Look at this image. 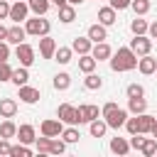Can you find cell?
<instances>
[{"instance_id": "obj_1", "label": "cell", "mask_w": 157, "mask_h": 157, "mask_svg": "<svg viewBox=\"0 0 157 157\" xmlns=\"http://www.w3.org/2000/svg\"><path fill=\"white\" fill-rule=\"evenodd\" d=\"M110 61V69L115 71V74H120V71H132V69H137V54L130 49V47H118V52L108 59Z\"/></svg>"}, {"instance_id": "obj_2", "label": "cell", "mask_w": 157, "mask_h": 157, "mask_svg": "<svg viewBox=\"0 0 157 157\" xmlns=\"http://www.w3.org/2000/svg\"><path fill=\"white\" fill-rule=\"evenodd\" d=\"M25 29H27V34H32V37H44V34H49L52 22H49L44 15H34V17H27V20H25Z\"/></svg>"}, {"instance_id": "obj_3", "label": "cell", "mask_w": 157, "mask_h": 157, "mask_svg": "<svg viewBox=\"0 0 157 157\" xmlns=\"http://www.w3.org/2000/svg\"><path fill=\"white\" fill-rule=\"evenodd\" d=\"M105 118V123H108V128H113V130H120V128H125V120L130 118V110H125V108H113L108 115H103Z\"/></svg>"}, {"instance_id": "obj_4", "label": "cell", "mask_w": 157, "mask_h": 157, "mask_svg": "<svg viewBox=\"0 0 157 157\" xmlns=\"http://www.w3.org/2000/svg\"><path fill=\"white\" fill-rule=\"evenodd\" d=\"M130 49H132L137 56L150 54V52H152V37H150V34H135V37L130 39Z\"/></svg>"}, {"instance_id": "obj_5", "label": "cell", "mask_w": 157, "mask_h": 157, "mask_svg": "<svg viewBox=\"0 0 157 157\" xmlns=\"http://www.w3.org/2000/svg\"><path fill=\"white\" fill-rule=\"evenodd\" d=\"M61 132H64V123H61L59 118H47V120H42V125H39V135L59 137Z\"/></svg>"}, {"instance_id": "obj_6", "label": "cell", "mask_w": 157, "mask_h": 157, "mask_svg": "<svg viewBox=\"0 0 157 157\" xmlns=\"http://www.w3.org/2000/svg\"><path fill=\"white\" fill-rule=\"evenodd\" d=\"M29 12H32V10H29L27 0H15V2L10 5V20H12V22H17V25H20V22H25V20L29 17Z\"/></svg>"}, {"instance_id": "obj_7", "label": "cell", "mask_w": 157, "mask_h": 157, "mask_svg": "<svg viewBox=\"0 0 157 157\" xmlns=\"http://www.w3.org/2000/svg\"><path fill=\"white\" fill-rule=\"evenodd\" d=\"M15 56L20 59V66H27V69H29V66L34 64V56H37V54H34V47H32V44L22 42V44H17V49H15Z\"/></svg>"}, {"instance_id": "obj_8", "label": "cell", "mask_w": 157, "mask_h": 157, "mask_svg": "<svg viewBox=\"0 0 157 157\" xmlns=\"http://www.w3.org/2000/svg\"><path fill=\"white\" fill-rule=\"evenodd\" d=\"M98 115H101V108H98V105L83 103V105L76 108V125H78V123H91V120H96Z\"/></svg>"}, {"instance_id": "obj_9", "label": "cell", "mask_w": 157, "mask_h": 157, "mask_svg": "<svg viewBox=\"0 0 157 157\" xmlns=\"http://www.w3.org/2000/svg\"><path fill=\"white\" fill-rule=\"evenodd\" d=\"M17 96H20V101H22V103H27V105H32V103H37V101L42 98L39 88H34V86H27V83L17 88Z\"/></svg>"}, {"instance_id": "obj_10", "label": "cell", "mask_w": 157, "mask_h": 157, "mask_svg": "<svg viewBox=\"0 0 157 157\" xmlns=\"http://www.w3.org/2000/svg\"><path fill=\"white\" fill-rule=\"evenodd\" d=\"M56 118H59L61 123H66V125H76V105L61 103V105L56 108Z\"/></svg>"}, {"instance_id": "obj_11", "label": "cell", "mask_w": 157, "mask_h": 157, "mask_svg": "<svg viewBox=\"0 0 157 157\" xmlns=\"http://www.w3.org/2000/svg\"><path fill=\"white\" fill-rule=\"evenodd\" d=\"M54 52H56V42L49 34L39 37V56L42 59H54Z\"/></svg>"}, {"instance_id": "obj_12", "label": "cell", "mask_w": 157, "mask_h": 157, "mask_svg": "<svg viewBox=\"0 0 157 157\" xmlns=\"http://www.w3.org/2000/svg\"><path fill=\"white\" fill-rule=\"evenodd\" d=\"M91 54H93V59H96V61H108V59L113 56V49H110V44H108V42H96V44H93V49H91Z\"/></svg>"}, {"instance_id": "obj_13", "label": "cell", "mask_w": 157, "mask_h": 157, "mask_svg": "<svg viewBox=\"0 0 157 157\" xmlns=\"http://www.w3.org/2000/svg\"><path fill=\"white\" fill-rule=\"evenodd\" d=\"M86 37H88L93 44H96V42H105V39H108V29H105V25L96 22V25H91V27H88Z\"/></svg>"}, {"instance_id": "obj_14", "label": "cell", "mask_w": 157, "mask_h": 157, "mask_svg": "<svg viewBox=\"0 0 157 157\" xmlns=\"http://www.w3.org/2000/svg\"><path fill=\"white\" fill-rule=\"evenodd\" d=\"M17 140H20L22 145H32V142L37 140V132H34V125H29V123H25V125H20V128H17Z\"/></svg>"}, {"instance_id": "obj_15", "label": "cell", "mask_w": 157, "mask_h": 157, "mask_svg": "<svg viewBox=\"0 0 157 157\" xmlns=\"http://www.w3.org/2000/svg\"><path fill=\"white\" fill-rule=\"evenodd\" d=\"M108 150H110L113 155H128L132 147H130V140H125V137H110Z\"/></svg>"}, {"instance_id": "obj_16", "label": "cell", "mask_w": 157, "mask_h": 157, "mask_svg": "<svg viewBox=\"0 0 157 157\" xmlns=\"http://www.w3.org/2000/svg\"><path fill=\"white\" fill-rule=\"evenodd\" d=\"M115 12H118V10H115V7H110V5L98 7V22H101V25H105V27L115 25V20H118V15H115Z\"/></svg>"}, {"instance_id": "obj_17", "label": "cell", "mask_w": 157, "mask_h": 157, "mask_svg": "<svg viewBox=\"0 0 157 157\" xmlns=\"http://www.w3.org/2000/svg\"><path fill=\"white\" fill-rule=\"evenodd\" d=\"M88 132H91V137H103V135L108 132V123H105V118L101 115V118L91 120V123H88Z\"/></svg>"}, {"instance_id": "obj_18", "label": "cell", "mask_w": 157, "mask_h": 157, "mask_svg": "<svg viewBox=\"0 0 157 157\" xmlns=\"http://www.w3.org/2000/svg\"><path fill=\"white\" fill-rule=\"evenodd\" d=\"M137 69H140V74L150 76V74H155V71H157V59H155V56H150V54H145V56H140Z\"/></svg>"}, {"instance_id": "obj_19", "label": "cell", "mask_w": 157, "mask_h": 157, "mask_svg": "<svg viewBox=\"0 0 157 157\" xmlns=\"http://www.w3.org/2000/svg\"><path fill=\"white\" fill-rule=\"evenodd\" d=\"M25 37H27V29H25L22 25H17V22H15V25L10 27V32H7V42H10V44H22Z\"/></svg>"}, {"instance_id": "obj_20", "label": "cell", "mask_w": 157, "mask_h": 157, "mask_svg": "<svg viewBox=\"0 0 157 157\" xmlns=\"http://www.w3.org/2000/svg\"><path fill=\"white\" fill-rule=\"evenodd\" d=\"M71 49L81 56V54H91V49H93V42L88 39V37H76L74 42H71Z\"/></svg>"}, {"instance_id": "obj_21", "label": "cell", "mask_w": 157, "mask_h": 157, "mask_svg": "<svg viewBox=\"0 0 157 157\" xmlns=\"http://www.w3.org/2000/svg\"><path fill=\"white\" fill-rule=\"evenodd\" d=\"M17 101L15 98H0V118H15Z\"/></svg>"}, {"instance_id": "obj_22", "label": "cell", "mask_w": 157, "mask_h": 157, "mask_svg": "<svg viewBox=\"0 0 157 157\" xmlns=\"http://www.w3.org/2000/svg\"><path fill=\"white\" fill-rule=\"evenodd\" d=\"M128 110H130L132 115H140V113H145V110H147V101H145V96L128 98Z\"/></svg>"}, {"instance_id": "obj_23", "label": "cell", "mask_w": 157, "mask_h": 157, "mask_svg": "<svg viewBox=\"0 0 157 157\" xmlns=\"http://www.w3.org/2000/svg\"><path fill=\"white\" fill-rule=\"evenodd\" d=\"M96 59H93V54H81L78 56V71H83V74H91V71H96Z\"/></svg>"}, {"instance_id": "obj_24", "label": "cell", "mask_w": 157, "mask_h": 157, "mask_svg": "<svg viewBox=\"0 0 157 157\" xmlns=\"http://www.w3.org/2000/svg\"><path fill=\"white\" fill-rule=\"evenodd\" d=\"M74 59V49L71 47H56V52H54V61H59L61 66L64 64H69Z\"/></svg>"}, {"instance_id": "obj_25", "label": "cell", "mask_w": 157, "mask_h": 157, "mask_svg": "<svg viewBox=\"0 0 157 157\" xmlns=\"http://www.w3.org/2000/svg\"><path fill=\"white\" fill-rule=\"evenodd\" d=\"M74 20H76V7H74V5H64V7H59V22L71 25Z\"/></svg>"}, {"instance_id": "obj_26", "label": "cell", "mask_w": 157, "mask_h": 157, "mask_svg": "<svg viewBox=\"0 0 157 157\" xmlns=\"http://www.w3.org/2000/svg\"><path fill=\"white\" fill-rule=\"evenodd\" d=\"M147 29H150L147 20H142V15H135V20L130 22V32L132 34H147Z\"/></svg>"}, {"instance_id": "obj_27", "label": "cell", "mask_w": 157, "mask_h": 157, "mask_svg": "<svg viewBox=\"0 0 157 157\" xmlns=\"http://www.w3.org/2000/svg\"><path fill=\"white\" fill-rule=\"evenodd\" d=\"M10 81H12V83H15L17 88H20V86H25V83L29 81V71H27V66H20V69H15V71H12V78H10Z\"/></svg>"}, {"instance_id": "obj_28", "label": "cell", "mask_w": 157, "mask_h": 157, "mask_svg": "<svg viewBox=\"0 0 157 157\" xmlns=\"http://www.w3.org/2000/svg\"><path fill=\"white\" fill-rule=\"evenodd\" d=\"M137 118H140V132H142V135H147V132L152 130V125L157 123V118H155V115H150L147 110H145V113H140Z\"/></svg>"}, {"instance_id": "obj_29", "label": "cell", "mask_w": 157, "mask_h": 157, "mask_svg": "<svg viewBox=\"0 0 157 157\" xmlns=\"http://www.w3.org/2000/svg\"><path fill=\"white\" fill-rule=\"evenodd\" d=\"M0 137H17V125L10 120V118H5L2 123H0Z\"/></svg>"}, {"instance_id": "obj_30", "label": "cell", "mask_w": 157, "mask_h": 157, "mask_svg": "<svg viewBox=\"0 0 157 157\" xmlns=\"http://www.w3.org/2000/svg\"><path fill=\"white\" fill-rule=\"evenodd\" d=\"M27 5L34 15H47V10L52 7V0H27Z\"/></svg>"}, {"instance_id": "obj_31", "label": "cell", "mask_w": 157, "mask_h": 157, "mask_svg": "<svg viewBox=\"0 0 157 157\" xmlns=\"http://www.w3.org/2000/svg\"><path fill=\"white\" fill-rule=\"evenodd\" d=\"M52 83H54V88H56V91H66V88L71 86V76H69L66 71H59V74L54 76V81H52Z\"/></svg>"}, {"instance_id": "obj_32", "label": "cell", "mask_w": 157, "mask_h": 157, "mask_svg": "<svg viewBox=\"0 0 157 157\" xmlns=\"http://www.w3.org/2000/svg\"><path fill=\"white\" fill-rule=\"evenodd\" d=\"M83 86H86L88 91H98V88L103 86V78H101L98 74H93V71H91V74H86V78H83Z\"/></svg>"}, {"instance_id": "obj_33", "label": "cell", "mask_w": 157, "mask_h": 157, "mask_svg": "<svg viewBox=\"0 0 157 157\" xmlns=\"http://www.w3.org/2000/svg\"><path fill=\"white\" fill-rule=\"evenodd\" d=\"M78 137H81V132L74 128V125H69V128H64V132H61V140L66 142V145H74V142H78Z\"/></svg>"}, {"instance_id": "obj_34", "label": "cell", "mask_w": 157, "mask_h": 157, "mask_svg": "<svg viewBox=\"0 0 157 157\" xmlns=\"http://www.w3.org/2000/svg\"><path fill=\"white\" fill-rule=\"evenodd\" d=\"M140 152H142L145 157H155V155H157V140H155V137H145Z\"/></svg>"}, {"instance_id": "obj_35", "label": "cell", "mask_w": 157, "mask_h": 157, "mask_svg": "<svg viewBox=\"0 0 157 157\" xmlns=\"http://www.w3.org/2000/svg\"><path fill=\"white\" fill-rule=\"evenodd\" d=\"M34 147H37V152H39V155H49V147H52V137H47V135L37 137V140H34Z\"/></svg>"}, {"instance_id": "obj_36", "label": "cell", "mask_w": 157, "mask_h": 157, "mask_svg": "<svg viewBox=\"0 0 157 157\" xmlns=\"http://www.w3.org/2000/svg\"><path fill=\"white\" fill-rule=\"evenodd\" d=\"M130 10L135 15H147L150 12V0H132L130 2Z\"/></svg>"}, {"instance_id": "obj_37", "label": "cell", "mask_w": 157, "mask_h": 157, "mask_svg": "<svg viewBox=\"0 0 157 157\" xmlns=\"http://www.w3.org/2000/svg\"><path fill=\"white\" fill-rule=\"evenodd\" d=\"M29 155H32V150H29L27 145H22V142L10 147V157H29Z\"/></svg>"}, {"instance_id": "obj_38", "label": "cell", "mask_w": 157, "mask_h": 157, "mask_svg": "<svg viewBox=\"0 0 157 157\" xmlns=\"http://www.w3.org/2000/svg\"><path fill=\"white\" fill-rule=\"evenodd\" d=\"M66 150V142L61 140V135L59 137H52V147H49V155H61Z\"/></svg>"}, {"instance_id": "obj_39", "label": "cell", "mask_w": 157, "mask_h": 157, "mask_svg": "<svg viewBox=\"0 0 157 157\" xmlns=\"http://www.w3.org/2000/svg\"><path fill=\"white\" fill-rule=\"evenodd\" d=\"M125 130H128L130 135H137V132H140V118H137V115H135V118H128V120H125ZM140 135H142V132H140Z\"/></svg>"}, {"instance_id": "obj_40", "label": "cell", "mask_w": 157, "mask_h": 157, "mask_svg": "<svg viewBox=\"0 0 157 157\" xmlns=\"http://www.w3.org/2000/svg\"><path fill=\"white\" fill-rule=\"evenodd\" d=\"M125 93H128V98H137V96H145V88H142L140 83H130V86L125 88Z\"/></svg>"}, {"instance_id": "obj_41", "label": "cell", "mask_w": 157, "mask_h": 157, "mask_svg": "<svg viewBox=\"0 0 157 157\" xmlns=\"http://www.w3.org/2000/svg\"><path fill=\"white\" fill-rule=\"evenodd\" d=\"M12 71H15V69H12L7 61H0V81H10V78H12Z\"/></svg>"}, {"instance_id": "obj_42", "label": "cell", "mask_w": 157, "mask_h": 157, "mask_svg": "<svg viewBox=\"0 0 157 157\" xmlns=\"http://www.w3.org/2000/svg\"><path fill=\"white\" fill-rule=\"evenodd\" d=\"M0 61H10V42L0 39Z\"/></svg>"}, {"instance_id": "obj_43", "label": "cell", "mask_w": 157, "mask_h": 157, "mask_svg": "<svg viewBox=\"0 0 157 157\" xmlns=\"http://www.w3.org/2000/svg\"><path fill=\"white\" fill-rule=\"evenodd\" d=\"M142 142H145V137H140V132H137V135H130V147H132V150H140Z\"/></svg>"}, {"instance_id": "obj_44", "label": "cell", "mask_w": 157, "mask_h": 157, "mask_svg": "<svg viewBox=\"0 0 157 157\" xmlns=\"http://www.w3.org/2000/svg\"><path fill=\"white\" fill-rule=\"evenodd\" d=\"M130 2H132V0H110V7H115V10H128Z\"/></svg>"}, {"instance_id": "obj_45", "label": "cell", "mask_w": 157, "mask_h": 157, "mask_svg": "<svg viewBox=\"0 0 157 157\" xmlns=\"http://www.w3.org/2000/svg\"><path fill=\"white\" fill-rule=\"evenodd\" d=\"M10 17V2L7 0H0V20Z\"/></svg>"}, {"instance_id": "obj_46", "label": "cell", "mask_w": 157, "mask_h": 157, "mask_svg": "<svg viewBox=\"0 0 157 157\" xmlns=\"http://www.w3.org/2000/svg\"><path fill=\"white\" fill-rule=\"evenodd\" d=\"M10 142H7V137H0V155H10Z\"/></svg>"}, {"instance_id": "obj_47", "label": "cell", "mask_w": 157, "mask_h": 157, "mask_svg": "<svg viewBox=\"0 0 157 157\" xmlns=\"http://www.w3.org/2000/svg\"><path fill=\"white\" fill-rule=\"evenodd\" d=\"M113 108H118V103H113V101H108V103H105V105L101 108V115H108V113H110Z\"/></svg>"}, {"instance_id": "obj_48", "label": "cell", "mask_w": 157, "mask_h": 157, "mask_svg": "<svg viewBox=\"0 0 157 157\" xmlns=\"http://www.w3.org/2000/svg\"><path fill=\"white\" fill-rule=\"evenodd\" d=\"M147 34H150L152 39H157V20H155V22L150 25V29H147Z\"/></svg>"}, {"instance_id": "obj_49", "label": "cell", "mask_w": 157, "mask_h": 157, "mask_svg": "<svg viewBox=\"0 0 157 157\" xmlns=\"http://www.w3.org/2000/svg\"><path fill=\"white\" fill-rule=\"evenodd\" d=\"M7 32H10V27L0 25V39H5V42H7Z\"/></svg>"}, {"instance_id": "obj_50", "label": "cell", "mask_w": 157, "mask_h": 157, "mask_svg": "<svg viewBox=\"0 0 157 157\" xmlns=\"http://www.w3.org/2000/svg\"><path fill=\"white\" fill-rule=\"evenodd\" d=\"M52 5H54V7L59 10V7H64V5H69V2H66V0H52Z\"/></svg>"}, {"instance_id": "obj_51", "label": "cell", "mask_w": 157, "mask_h": 157, "mask_svg": "<svg viewBox=\"0 0 157 157\" xmlns=\"http://www.w3.org/2000/svg\"><path fill=\"white\" fill-rule=\"evenodd\" d=\"M150 135H152V137H155V140H157V123H155V125H152V130H150Z\"/></svg>"}, {"instance_id": "obj_52", "label": "cell", "mask_w": 157, "mask_h": 157, "mask_svg": "<svg viewBox=\"0 0 157 157\" xmlns=\"http://www.w3.org/2000/svg\"><path fill=\"white\" fill-rule=\"evenodd\" d=\"M66 2H69V5H74V7H76V5H81V2H86V0H66Z\"/></svg>"}, {"instance_id": "obj_53", "label": "cell", "mask_w": 157, "mask_h": 157, "mask_svg": "<svg viewBox=\"0 0 157 157\" xmlns=\"http://www.w3.org/2000/svg\"><path fill=\"white\" fill-rule=\"evenodd\" d=\"M155 74H157V71H155Z\"/></svg>"}]
</instances>
